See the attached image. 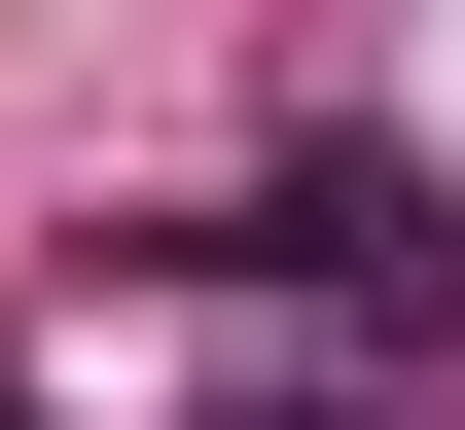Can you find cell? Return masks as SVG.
<instances>
[{"label":"cell","instance_id":"cell-1","mask_svg":"<svg viewBox=\"0 0 465 430\" xmlns=\"http://www.w3.org/2000/svg\"><path fill=\"white\" fill-rule=\"evenodd\" d=\"M215 251H251V287H358V323H465V215L394 180V144H287V180H251Z\"/></svg>","mask_w":465,"mask_h":430}]
</instances>
